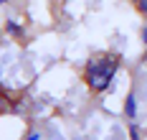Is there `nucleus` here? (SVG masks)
I'll list each match as a JSON object with an SVG mask.
<instances>
[{
  "label": "nucleus",
  "mask_w": 147,
  "mask_h": 140,
  "mask_svg": "<svg viewBox=\"0 0 147 140\" xmlns=\"http://www.w3.org/2000/svg\"><path fill=\"white\" fill-rule=\"evenodd\" d=\"M117 69H119V56H114V54H107L102 59H91L86 64V71H84L89 89H94V92L107 89L109 82L117 74Z\"/></svg>",
  "instance_id": "f257e3e1"
},
{
  "label": "nucleus",
  "mask_w": 147,
  "mask_h": 140,
  "mask_svg": "<svg viewBox=\"0 0 147 140\" xmlns=\"http://www.w3.org/2000/svg\"><path fill=\"white\" fill-rule=\"evenodd\" d=\"M129 140H140V127H137V125H129Z\"/></svg>",
  "instance_id": "20e7f679"
},
{
  "label": "nucleus",
  "mask_w": 147,
  "mask_h": 140,
  "mask_svg": "<svg viewBox=\"0 0 147 140\" xmlns=\"http://www.w3.org/2000/svg\"><path fill=\"white\" fill-rule=\"evenodd\" d=\"M3 3H8V0H0V5H3Z\"/></svg>",
  "instance_id": "6e6552de"
},
{
  "label": "nucleus",
  "mask_w": 147,
  "mask_h": 140,
  "mask_svg": "<svg viewBox=\"0 0 147 140\" xmlns=\"http://www.w3.org/2000/svg\"><path fill=\"white\" fill-rule=\"evenodd\" d=\"M137 5H140V10L147 16V0H137Z\"/></svg>",
  "instance_id": "39448f33"
},
{
  "label": "nucleus",
  "mask_w": 147,
  "mask_h": 140,
  "mask_svg": "<svg viewBox=\"0 0 147 140\" xmlns=\"http://www.w3.org/2000/svg\"><path fill=\"white\" fill-rule=\"evenodd\" d=\"M8 33H10L13 38H23V36H26V33H23V28H20L15 20H8Z\"/></svg>",
  "instance_id": "7ed1b4c3"
},
{
  "label": "nucleus",
  "mask_w": 147,
  "mask_h": 140,
  "mask_svg": "<svg viewBox=\"0 0 147 140\" xmlns=\"http://www.w3.org/2000/svg\"><path fill=\"white\" fill-rule=\"evenodd\" d=\"M124 115H127L129 120H134V117H137V97H134V92L127 94V102H124Z\"/></svg>",
  "instance_id": "f03ea898"
},
{
  "label": "nucleus",
  "mask_w": 147,
  "mask_h": 140,
  "mask_svg": "<svg viewBox=\"0 0 147 140\" xmlns=\"http://www.w3.org/2000/svg\"><path fill=\"white\" fill-rule=\"evenodd\" d=\"M28 140H41V135H38V133H30V135H28Z\"/></svg>",
  "instance_id": "423d86ee"
},
{
  "label": "nucleus",
  "mask_w": 147,
  "mask_h": 140,
  "mask_svg": "<svg viewBox=\"0 0 147 140\" xmlns=\"http://www.w3.org/2000/svg\"><path fill=\"white\" fill-rule=\"evenodd\" d=\"M142 38H145V43H147V26L142 28Z\"/></svg>",
  "instance_id": "0eeeda50"
}]
</instances>
